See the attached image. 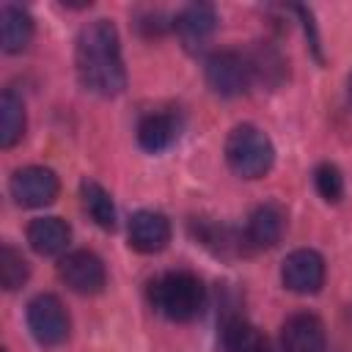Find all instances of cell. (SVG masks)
Segmentation results:
<instances>
[{"label":"cell","instance_id":"1","mask_svg":"<svg viewBox=\"0 0 352 352\" xmlns=\"http://www.w3.org/2000/svg\"><path fill=\"white\" fill-rule=\"evenodd\" d=\"M74 69L85 91L99 96H116L126 85V69L121 58L118 30L107 19H94L80 28L74 44Z\"/></svg>","mask_w":352,"mask_h":352},{"label":"cell","instance_id":"2","mask_svg":"<svg viewBox=\"0 0 352 352\" xmlns=\"http://www.w3.org/2000/svg\"><path fill=\"white\" fill-rule=\"evenodd\" d=\"M148 300L162 316H168L173 322H190L204 311L206 289L198 275H192L187 270H173V272H162L160 278L151 280Z\"/></svg>","mask_w":352,"mask_h":352},{"label":"cell","instance_id":"3","mask_svg":"<svg viewBox=\"0 0 352 352\" xmlns=\"http://www.w3.org/2000/svg\"><path fill=\"white\" fill-rule=\"evenodd\" d=\"M226 162L242 179H261L275 162V146L253 124H239L226 138Z\"/></svg>","mask_w":352,"mask_h":352},{"label":"cell","instance_id":"4","mask_svg":"<svg viewBox=\"0 0 352 352\" xmlns=\"http://www.w3.org/2000/svg\"><path fill=\"white\" fill-rule=\"evenodd\" d=\"M204 74H206V85L217 96H239L253 82L248 58L236 50H220V52L209 55Z\"/></svg>","mask_w":352,"mask_h":352},{"label":"cell","instance_id":"5","mask_svg":"<svg viewBox=\"0 0 352 352\" xmlns=\"http://www.w3.org/2000/svg\"><path fill=\"white\" fill-rule=\"evenodd\" d=\"M28 327L44 346H58L69 338V314L55 294H36L28 302Z\"/></svg>","mask_w":352,"mask_h":352},{"label":"cell","instance_id":"6","mask_svg":"<svg viewBox=\"0 0 352 352\" xmlns=\"http://www.w3.org/2000/svg\"><path fill=\"white\" fill-rule=\"evenodd\" d=\"M8 190H11V198L19 206L36 209V206L52 204L58 190H60V184H58L55 170L41 168V165H28V168L14 170L11 182H8Z\"/></svg>","mask_w":352,"mask_h":352},{"label":"cell","instance_id":"7","mask_svg":"<svg viewBox=\"0 0 352 352\" xmlns=\"http://www.w3.org/2000/svg\"><path fill=\"white\" fill-rule=\"evenodd\" d=\"M58 275L60 280L77 292V294H99L107 283V272H104V264L96 253L91 250H74V253H66L58 264Z\"/></svg>","mask_w":352,"mask_h":352},{"label":"cell","instance_id":"8","mask_svg":"<svg viewBox=\"0 0 352 352\" xmlns=\"http://www.w3.org/2000/svg\"><path fill=\"white\" fill-rule=\"evenodd\" d=\"M280 278L283 286L294 294H316L324 283V258L311 248L292 250L283 258Z\"/></svg>","mask_w":352,"mask_h":352},{"label":"cell","instance_id":"9","mask_svg":"<svg viewBox=\"0 0 352 352\" xmlns=\"http://www.w3.org/2000/svg\"><path fill=\"white\" fill-rule=\"evenodd\" d=\"M214 28H217V11L209 3H190L173 19V30L179 33L187 50H201L214 33Z\"/></svg>","mask_w":352,"mask_h":352},{"label":"cell","instance_id":"10","mask_svg":"<svg viewBox=\"0 0 352 352\" xmlns=\"http://www.w3.org/2000/svg\"><path fill=\"white\" fill-rule=\"evenodd\" d=\"M170 242V223L162 212H135L129 220V245L138 253H160Z\"/></svg>","mask_w":352,"mask_h":352},{"label":"cell","instance_id":"11","mask_svg":"<svg viewBox=\"0 0 352 352\" xmlns=\"http://www.w3.org/2000/svg\"><path fill=\"white\" fill-rule=\"evenodd\" d=\"M283 352H322L324 324L314 314H292L280 327Z\"/></svg>","mask_w":352,"mask_h":352},{"label":"cell","instance_id":"12","mask_svg":"<svg viewBox=\"0 0 352 352\" xmlns=\"http://www.w3.org/2000/svg\"><path fill=\"white\" fill-rule=\"evenodd\" d=\"M286 231V212L283 206L267 201L261 206H256L248 217V228H245V239L250 248H272L280 242Z\"/></svg>","mask_w":352,"mask_h":352},{"label":"cell","instance_id":"13","mask_svg":"<svg viewBox=\"0 0 352 352\" xmlns=\"http://www.w3.org/2000/svg\"><path fill=\"white\" fill-rule=\"evenodd\" d=\"M72 228L60 217H36L28 226V242L38 256H58L66 250Z\"/></svg>","mask_w":352,"mask_h":352},{"label":"cell","instance_id":"14","mask_svg":"<svg viewBox=\"0 0 352 352\" xmlns=\"http://www.w3.org/2000/svg\"><path fill=\"white\" fill-rule=\"evenodd\" d=\"M176 138H179V118L173 113H148L138 124V143L151 154L165 151Z\"/></svg>","mask_w":352,"mask_h":352},{"label":"cell","instance_id":"15","mask_svg":"<svg viewBox=\"0 0 352 352\" xmlns=\"http://www.w3.org/2000/svg\"><path fill=\"white\" fill-rule=\"evenodd\" d=\"M33 38V19L19 6H3L0 11V41L6 52H22Z\"/></svg>","mask_w":352,"mask_h":352},{"label":"cell","instance_id":"16","mask_svg":"<svg viewBox=\"0 0 352 352\" xmlns=\"http://www.w3.org/2000/svg\"><path fill=\"white\" fill-rule=\"evenodd\" d=\"M25 104L22 96L14 94L11 88L3 91L0 96V148H11L22 140L25 135Z\"/></svg>","mask_w":352,"mask_h":352},{"label":"cell","instance_id":"17","mask_svg":"<svg viewBox=\"0 0 352 352\" xmlns=\"http://www.w3.org/2000/svg\"><path fill=\"white\" fill-rule=\"evenodd\" d=\"M223 346L226 352H272L261 330L245 319H231L223 324Z\"/></svg>","mask_w":352,"mask_h":352},{"label":"cell","instance_id":"18","mask_svg":"<svg viewBox=\"0 0 352 352\" xmlns=\"http://www.w3.org/2000/svg\"><path fill=\"white\" fill-rule=\"evenodd\" d=\"M80 195H82V206H85V212L91 214V220H94L99 228L113 231V228H116V206H113L110 192H107L102 184L85 179V182L80 184Z\"/></svg>","mask_w":352,"mask_h":352},{"label":"cell","instance_id":"19","mask_svg":"<svg viewBox=\"0 0 352 352\" xmlns=\"http://www.w3.org/2000/svg\"><path fill=\"white\" fill-rule=\"evenodd\" d=\"M245 58H248V66H250V77L253 80H264L267 85H278L283 80V74H286V60L270 44H258Z\"/></svg>","mask_w":352,"mask_h":352},{"label":"cell","instance_id":"20","mask_svg":"<svg viewBox=\"0 0 352 352\" xmlns=\"http://www.w3.org/2000/svg\"><path fill=\"white\" fill-rule=\"evenodd\" d=\"M28 275H30V270H28L25 256L6 242L0 248V283H3V289L6 292H16L28 280Z\"/></svg>","mask_w":352,"mask_h":352},{"label":"cell","instance_id":"21","mask_svg":"<svg viewBox=\"0 0 352 352\" xmlns=\"http://www.w3.org/2000/svg\"><path fill=\"white\" fill-rule=\"evenodd\" d=\"M314 182H316L319 195H322L327 204L341 201V195H344V176H341V170H338L333 162H322V165L314 170Z\"/></svg>","mask_w":352,"mask_h":352},{"label":"cell","instance_id":"22","mask_svg":"<svg viewBox=\"0 0 352 352\" xmlns=\"http://www.w3.org/2000/svg\"><path fill=\"white\" fill-rule=\"evenodd\" d=\"M349 102H352V77H349Z\"/></svg>","mask_w":352,"mask_h":352}]
</instances>
